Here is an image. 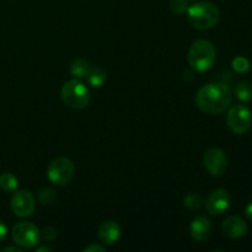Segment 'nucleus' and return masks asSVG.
Listing matches in <instances>:
<instances>
[{
    "instance_id": "nucleus-1",
    "label": "nucleus",
    "mask_w": 252,
    "mask_h": 252,
    "mask_svg": "<svg viewBox=\"0 0 252 252\" xmlns=\"http://www.w3.org/2000/svg\"><path fill=\"white\" fill-rule=\"evenodd\" d=\"M194 100L202 112L207 115H220L231 105L233 93L226 84L212 83L199 89Z\"/></svg>"
},
{
    "instance_id": "nucleus-2",
    "label": "nucleus",
    "mask_w": 252,
    "mask_h": 252,
    "mask_svg": "<svg viewBox=\"0 0 252 252\" xmlns=\"http://www.w3.org/2000/svg\"><path fill=\"white\" fill-rule=\"evenodd\" d=\"M189 21L194 29L209 30L218 24L220 12L218 7L209 1H199L187 9Z\"/></svg>"
},
{
    "instance_id": "nucleus-3",
    "label": "nucleus",
    "mask_w": 252,
    "mask_h": 252,
    "mask_svg": "<svg viewBox=\"0 0 252 252\" xmlns=\"http://www.w3.org/2000/svg\"><path fill=\"white\" fill-rule=\"evenodd\" d=\"M217 52L213 43L207 39H198L192 43L189 51V63L194 70L207 71L214 65Z\"/></svg>"
},
{
    "instance_id": "nucleus-4",
    "label": "nucleus",
    "mask_w": 252,
    "mask_h": 252,
    "mask_svg": "<svg viewBox=\"0 0 252 252\" xmlns=\"http://www.w3.org/2000/svg\"><path fill=\"white\" fill-rule=\"evenodd\" d=\"M62 98L68 107L73 110H83L90 102L88 88L79 79L66 81L62 88Z\"/></svg>"
},
{
    "instance_id": "nucleus-5",
    "label": "nucleus",
    "mask_w": 252,
    "mask_h": 252,
    "mask_svg": "<svg viewBox=\"0 0 252 252\" xmlns=\"http://www.w3.org/2000/svg\"><path fill=\"white\" fill-rule=\"evenodd\" d=\"M228 127L234 134L243 135L250 130L252 126V113L245 105L236 103L231 106L226 116Z\"/></svg>"
},
{
    "instance_id": "nucleus-6",
    "label": "nucleus",
    "mask_w": 252,
    "mask_h": 252,
    "mask_svg": "<svg viewBox=\"0 0 252 252\" xmlns=\"http://www.w3.org/2000/svg\"><path fill=\"white\" fill-rule=\"evenodd\" d=\"M74 171H75V167H74L73 161L68 158L62 157L57 158L49 164L47 176L52 184L57 186H64L73 179Z\"/></svg>"
},
{
    "instance_id": "nucleus-7",
    "label": "nucleus",
    "mask_w": 252,
    "mask_h": 252,
    "mask_svg": "<svg viewBox=\"0 0 252 252\" xmlns=\"http://www.w3.org/2000/svg\"><path fill=\"white\" fill-rule=\"evenodd\" d=\"M12 240L24 249H32L41 240V231L33 223L21 221L12 228Z\"/></svg>"
},
{
    "instance_id": "nucleus-8",
    "label": "nucleus",
    "mask_w": 252,
    "mask_h": 252,
    "mask_svg": "<svg viewBox=\"0 0 252 252\" xmlns=\"http://www.w3.org/2000/svg\"><path fill=\"white\" fill-rule=\"evenodd\" d=\"M203 164L209 175L214 177L223 176L228 169V158L219 148H211L204 153Z\"/></svg>"
},
{
    "instance_id": "nucleus-9",
    "label": "nucleus",
    "mask_w": 252,
    "mask_h": 252,
    "mask_svg": "<svg viewBox=\"0 0 252 252\" xmlns=\"http://www.w3.org/2000/svg\"><path fill=\"white\" fill-rule=\"evenodd\" d=\"M34 198L31 194V192L21 191L15 192L14 196L11 198V209L14 212L15 216L20 217V218H27V217L32 216L34 212Z\"/></svg>"
},
{
    "instance_id": "nucleus-10",
    "label": "nucleus",
    "mask_w": 252,
    "mask_h": 252,
    "mask_svg": "<svg viewBox=\"0 0 252 252\" xmlns=\"http://www.w3.org/2000/svg\"><path fill=\"white\" fill-rule=\"evenodd\" d=\"M231 203V196L228 189H218L212 192L207 198V212L212 216H219L229 208Z\"/></svg>"
},
{
    "instance_id": "nucleus-11",
    "label": "nucleus",
    "mask_w": 252,
    "mask_h": 252,
    "mask_svg": "<svg viewBox=\"0 0 252 252\" xmlns=\"http://www.w3.org/2000/svg\"><path fill=\"white\" fill-rule=\"evenodd\" d=\"M221 230L224 235L231 239L243 238L248 231V224L245 223L243 218L238 216H230L223 221L221 224Z\"/></svg>"
},
{
    "instance_id": "nucleus-12",
    "label": "nucleus",
    "mask_w": 252,
    "mask_h": 252,
    "mask_svg": "<svg viewBox=\"0 0 252 252\" xmlns=\"http://www.w3.org/2000/svg\"><path fill=\"white\" fill-rule=\"evenodd\" d=\"M212 230H213L212 221L204 216L196 217L189 226L191 236L197 241H206L211 236Z\"/></svg>"
},
{
    "instance_id": "nucleus-13",
    "label": "nucleus",
    "mask_w": 252,
    "mask_h": 252,
    "mask_svg": "<svg viewBox=\"0 0 252 252\" xmlns=\"http://www.w3.org/2000/svg\"><path fill=\"white\" fill-rule=\"evenodd\" d=\"M121 236V228L116 221L107 220L103 221L98 226V238L106 245H113L117 243Z\"/></svg>"
},
{
    "instance_id": "nucleus-14",
    "label": "nucleus",
    "mask_w": 252,
    "mask_h": 252,
    "mask_svg": "<svg viewBox=\"0 0 252 252\" xmlns=\"http://www.w3.org/2000/svg\"><path fill=\"white\" fill-rule=\"evenodd\" d=\"M85 79L89 85L94 86V88H98V86L103 85V83L107 79V74L101 66H93V68H89Z\"/></svg>"
},
{
    "instance_id": "nucleus-15",
    "label": "nucleus",
    "mask_w": 252,
    "mask_h": 252,
    "mask_svg": "<svg viewBox=\"0 0 252 252\" xmlns=\"http://www.w3.org/2000/svg\"><path fill=\"white\" fill-rule=\"evenodd\" d=\"M89 68V62L85 61V59H81L78 58L75 61L71 62L70 64V74L76 79H81V78H85L86 73H88Z\"/></svg>"
},
{
    "instance_id": "nucleus-16",
    "label": "nucleus",
    "mask_w": 252,
    "mask_h": 252,
    "mask_svg": "<svg viewBox=\"0 0 252 252\" xmlns=\"http://www.w3.org/2000/svg\"><path fill=\"white\" fill-rule=\"evenodd\" d=\"M235 95L243 102H252V83L241 81L235 86Z\"/></svg>"
},
{
    "instance_id": "nucleus-17",
    "label": "nucleus",
    "mask_w": 252,
    "mask_h": 252,
    "mask_svg": "<svg viewBox=\"0 0 252 252\" xmlns=\"http://www.w3.org/2000/svg\"><path fill=\"white\" fill-rule=\"evenodd\" d=\"M19 186V180L10 172H4L0 175V187L6 192H12Z\"/></svg>"
},
{
    "instance_id": "nucleus-18",
    "label": "nucleus",
    "mask_w": 252,
    "mask_h": 252,
    "mask_svg": "<svg viewBox=\"0 0 252 252\" xmlns=\"http://www.w3.org/2000/svg\"><path fill=\"white\" fill-rule=\"evenodd\" d=\"M185 206L189 209H192V211H197V209L201 208L203 206V199L199 194L197 193H189L184 199Z\"/></svg>"
},
{
    "instance_id": "nucleus-19",
    "label": "nucleus",
    "mask_w": 252,
    "mask_h": 252,
    "mask_svg": "<svg viewBox=\"0 0 252 252\" xmlns=\"http://www.w3.org/2000/svg\"><path fill=\"white\" fill-rule=\"evenodd\" d=\"M56 198L57 194L52 189H42L38 192V201L43 206H49V204H52L56 201Z\"/></svg>"
},
{
    "instance_id": "nucleus-20",
    "label": "nucleus",
    "mask_w": 252,
    "mask_h": 252,
    "mask_svg": "<svg viewBox=\"0 0 252 252\" xmlns=\"http://www.w3.org/2000/svg\"><path fill=\"white\" fill-rule=\"evenodd\" d=\"M231 65H233L234 70L238 71V73H246L251 68L250 61L245 57H236L233 63H231Z\"/></svg>"
},
{
    "instance_id": "nucleus-21",
    "label": "nucleus",
    "mask_w": 252,
    "mask_h": 252,
    "mask_svg": "<svg viewBox=\"0 0 252 252\" xmlns=\"http://www.w3.org/2000/svg\"><path fill=\"white\" fill-rule=\"evenodd\" d=\"M189 6V0H171V2H170V9L177 15H182L187 12Z\"/></svg>"
},
{
    "instance_id": "nucleus-22",
    "label": "nucleus",
    "mask_w": 252,
    "mask_h": 252,
    "mask_svg": "<svg viewBox=\"0 0 252 252\" xmlns=\"http://www.w3.org/2000/svg\"><path fill=\"white\" fill-rule=\"evenodd\" d=\"M57 235H58V233H57L56 229L52 228V226H48V228L43 229V231L41 233V236L46 241H53L54 239L57 238Z\"/></svg>"
},
{
    "instance_id": "nucleus-23",
    "label": "nucleus",
    "mask_w": 252,
    "mask_h": 252,
    "mask_svg": "<svg viewBox=\"0 0 252 252\" xmlns=\"http://www.w3.org/2000/svg\"><path fill=\"white\" fill-rule=\"evenodd\" d=\"M84 252H105V248H102V246L100 245H90L88 246V248H85L83 250Z\"/></svg>"
},
{
    "instance_id": "nucleus-24",
    "label": "nucleus",
    "mask_w": 252,
    "mask_h": 252,
    "mask_svg": "<svg viewBox=\"0 0 252 252\" xmlns=\"http://www.w3.org/2000/svg\"><path fill=\"white\" fill-rule=\"evenodd\" d=\"M6 235H7L6 225H5V224L0 220V241L4 240V239L6 238Z\"/></svg>"
},
{
    "instance_id": "nucleus-25",
    "label": "nucleus",
    "mask_w": 252,
    "mask_h": 252,
    "mask_svg": "<svg viewBox=\"0 0 252 252\" xmlns=\"http://www.w3.org/2000/svg\"><path fill=\"white\" fill-rule=\"evenodd\" d=\"M245 214H246V217H248V218H249V220L252 221V202H250V203H249L248 206H246Z\"/></svg>"
},
{
    "instance_id": "nucleus-26",
    "label": "nucleus",
    "mask_w": 252,
    "mask_h": 252,
    "mask_svg": "<svg viewBox=\"0 0 252 252\" xmlns=\"http://www.w3.org/2000/svg\"><path fill=\"white\" fill-rule=\"evenodd\" d=\"M37 252H42V251H52V249L49 246H39V248L36 249Z\"/></svg>"
},
{
    "instance_id": "nucleus-27",
    "label": "nucleus",
    "mask_w": 252,
    "mask_h": 252,
    "mask_svg": "<svg viewBox=\"0 0 252 252\" xmlns=\"http://www.w3.org/2000/svg\"><path fill=\"white\" fill-rule=\"evenodd\" d=\"M7 251H14V252H20V249L17 248H5L2 252H7Z\"/></svg>"
}]
</instances>
